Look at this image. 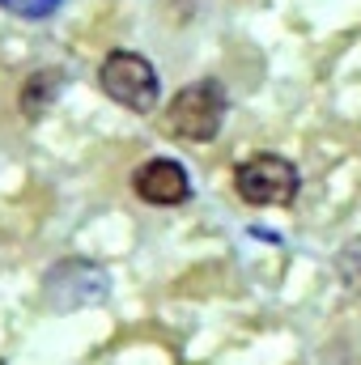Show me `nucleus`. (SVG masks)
<instances>
[{
  "label": "nucleus",
  "instance_id": "obj_1",
  "mask_svg": "<svg viewBox=\"0 0 361 365\" xmlns=\"http://www.w3.org/2000/svg\"><path fill=\"white\" fill-rule=\"evenodd\" d=\"M98 86L111 102H119L123 110H136V115H153L158 98H162L158 68L136 51H111L98 68Z\"/></svg>",
  "mask_w": 361,
  "mask_h": 365
},
{
  "label": "nucleus",
  "instance_id": "obj_2",
  "mask_svg": "<svg viewBox=\"0 0 361 365\" xmlns=\"http://www.w3.org/2000/svg\"><path fill=\"white\" fill-rule=\"evenodd\" d=\"M234 191L238 200H247L251 208H285L298 200L302 191V175L289 158L280 153H255L247 162H238L234 170Z\"/></svg>",
  "mask_w": 361,
  "mask_h": 365
},
{
  "label": "nucleus",
  "instance_id": "obj_8",
  "mask_svg": "<svg viewBox=\"0 0 361 365\" xmlns=\"http://www.w3.org/2000/svg\"><path fill=\"white\" fill-rule=\"evenodd\" d=\"M60 0H0V9H9L13 17H26V21H43L56 13Z\"/></svg>",
  "mask_w": 361,
  "mask_h": 365
},
{
  "label": "nucleus",
  "instance_id": "obj_4",
  "mask_svg": "<svg viewBox=\"0 0 361 365\" xmlns=\"http://www.w3.org/2000/svg\"><path fill=\"white\" fill-rule=\"evenodd\" d=\"M106 297V272L93 268L86 259H68L56 272H47V302L60 310H77Z\"/></svg>",
  "mask_w": 361,
  "mask_h": 365
},
{
  "label": "nucleus",
  "instance_id": "obj_3",
  "mask_svg": "<svg viewBox=\"0 0 361 365\" xmlns=\"http://www.w3.org/2000/svg\"><path fill=\"white\" fill-rule=\"evenodd\" d=\"M225 110H230V98L225 86L204 77V81H191L187 90H179L166 106V123L171 132L183 140H213L225 123Z\"/></svg>",
  "mask_w": 361,
  "mask_h": 365
},
{
  "label": "nucleus",
  "instance_id": "obj_5",
  "mask_svg": "<svg viewBox=\"0 0 361 365\" xmlns=\"http://www.w3.org/2000/svg\"><path fill=\"white\" fill-rule=\"evenodd\" d=\"M132 191L153 208H175L191 195V179L175 158H149L132 170Z\"/></svg>",
  "mask_w": 361,
  "mask_h": 365
},
{
  "label": "nucleus",
  "instance_id": "obj_6",
  "mask_svg": "<svg viewBox=\"0 0 361 365\" xmlns=\"http://www.w3.org/2000/svg\"><path fill=\"white\" fill-rule=\"evenodd\" d=\"M60 93H64V73H60V68H39V73H30V77L21 81L17 106H21L26 119H43V115L56 106Z\"/></svg>",
  "mask_w": 361,
  "mask_h": 365
},
{
  "label": "nucleus",
  "instance_id": "obj_7",
  "mask_svg": "<svg viewBox=\"0 0 361 365\" xmlns=\"http://www.w3.org/2000/svg\"><path fill=\"white\" fill-rule=\"evenodd\" d=\"M336 276H340V284L361 297V238H349L340 251H336Z\"/></svg>",
  "mask_w": 361,
  "mask_h": 365
}]
</instances>
